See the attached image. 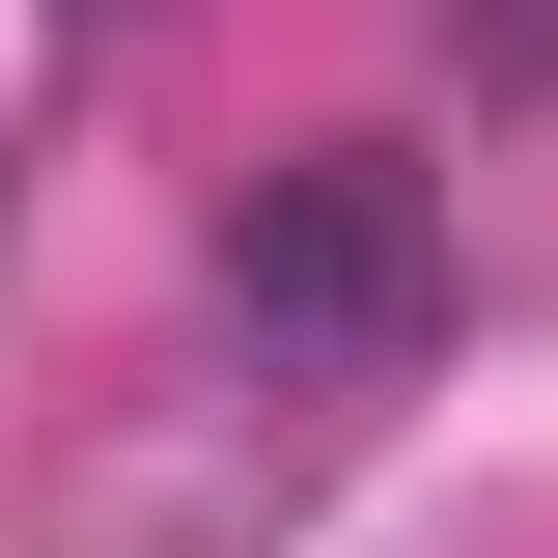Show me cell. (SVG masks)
Masks as SVG:
<instances>
[{
  "instance_id": "3957f363",
  "label": "cell",
  "mask_w": 558,
  "mask_h": 558,
  "mask_svg": "<svg viewBox=\"0 0 558 558\" xmlns=\"http://www.w3.org/2000/svg\"><path fill=\"white\" fill-rule=\"evenodd\" d=\"M84 28H140V0H84Z\"/></svg>"
},
{
  "instance_id": "7a4b0ae2",
  "label": "cell",
  "mask_w": 558,
  "mask_h": 558,
  "mask_svg": "<svg viewBox=\"0 0 558 558\" xmlns=\"http://www.w3.org/2000/svg\"><path fill=\"white\" fill-rule=\"evenodd\" d=\"M447 57H475V112H558V0H447Z\"/></svg>"
},
{
  "instance_id": "6da1fadb",
  "label": "cell",
  "mask_w": 558,
  "mask_h": 558,
  "mask_svg": "<svg viewBox=\"0 0 558 558\" xmlns=\"http://www.w3.org/2000/svg\"><path fill=\"white\" fill-rule=\"evenodd\" d=\"M223 336L307 363V391H391L447 336V196H418V140H279L252 196H223Z\"/></svg>"
}]
</instances>
